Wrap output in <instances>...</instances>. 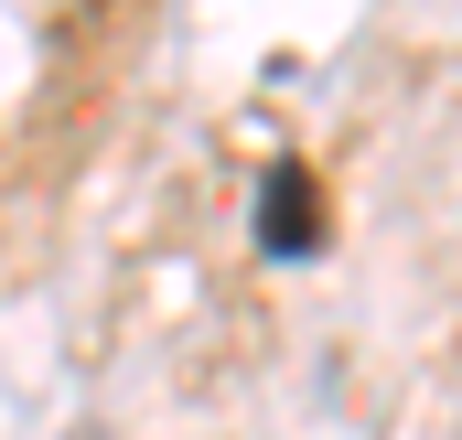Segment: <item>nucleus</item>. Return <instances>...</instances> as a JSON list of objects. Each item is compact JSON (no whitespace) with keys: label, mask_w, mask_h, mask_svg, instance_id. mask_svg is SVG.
I'll return each instance as SVG.
<instances>
[{"label":"nucleus","mask_w":462,"mask_h":440,"mask_svg":"<svg viewBox=\"0 0 462 440\" xmlns=\"http://www.w3.org/2000/svg\"><path fill=\"white\" fill-rule=\"evenodd\" d=\"M247 236H258V258H312L323 247V183L301 172V161H269L258 172V205H247Z\"/></svg>","instance_id":"f257e3e1"}]
</instances>
